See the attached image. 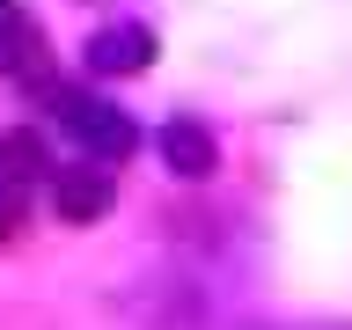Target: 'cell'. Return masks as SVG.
I'll return each mask as SVG.
<instances>
[{"mask_svg": "<svg viewBox=\"0 0 352 330\" xmlns=\"http://www.w3.org/2000/svg\"><path fill=\"white\" fill-rule=\"evenodd\" d=\"M154 52H162V37H154L147 22H103V30L81 44V59H88L96 81H132V74H147Z\"/></svg>", "mask_w": 352, "mask_h": 330, "instance_id": "2", "label": "cell"}, {"mask_svg": "<svg viewBox=\"0 0 352 330\" xmlns=\"http://www.w3.org/2000/svg\"><path fill=\"white\" fill-rule=\"evenodd\" d=\"M44 169H52V162H44L37 132H0V191H30Z\"/></svg>", "mask_w": 352, "mask_h": 330, "instance_id": "5", "label": "cell"}, {"mask_svg": "<svg viewBox=\"0 0 352 330\" xmlns=\"http://www.w3.org/2000/svg\"><path fill=\"white\" fill-rule=\"evenodd\" d=\"M154 147H162V162H169V176H184V184H206V176L220 169V140H213L206 125H198V118H169Z\"/></svg>", "mask_w": 352, "mask_h": 330, "instance_id": "4", "label": "cell"}, {"mask_svg": "<svg viewBox=\"0 0 352 330\" xmlns=\"http://www.w3.org/2000/svg\"><path fill=\"white\" fill-rule=\"evenodd\" d=\"M110 198H118V176H110V169H52V213H59L66 228L103 220Z\"/></svg>", "mask_w": 352, "mask_h": 330, "instance_id": "3", "label": "cell"}, {"mask_svg": "<svg viewBox=\"0 0 352 330\" xmlns=\"http://www.w3.org/2000/svg\"><path fill=\"white\" fill-rule=\"evenodd\" d=\"M44 110H52V125L66 140H81L88 162H125L140 147V125H132V110H118L110 96H88V88H44Z\"/></svg>", "mask_w": 352, "mask_h": 330, "instance_id": "1", "label": "cell"}, {"mask_svg": "<svg viewBox=\"0 0 352 330\" xmlns=\"http://www.w3.org/2000/svg\"><path fill=\"white\" fill-rule=\"evenodd\" d=\"M15 30H22V15H15V0H0V44L15 37Z\"/></svg>", "mask_w": 352, "mask_h": 330, "instance_id": "6", "label": "cell"}]
</instances>
